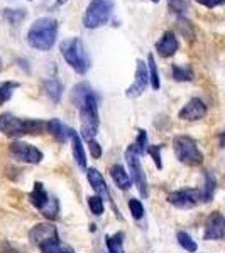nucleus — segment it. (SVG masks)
<instances>
[{"label":"nucleus","instance_id":"nucleus-5","mask_svg":"<svg viewBox=\"0 0 225 253\" xmlns=\"http://www.w3.org/2000/svg\"><path fill=\"white\" fill-rule=\"evenodd\" d=\"M113 0H92L88 3L83 15V26L87 29H98L104 24H107L113 12Z\"/></svg>","mask_w":225,"mask_h":253},{"label":"nucleus","instance_id":"nucleus-17","mask_svg":"<svg viewBox=\"0 0 225 253\" xmlns=\"http://www.w3.org/2000/svg\"><path fill=\"white\" fill-rule=\"evenodd\" d=\"M46 126H48V132L51 133L58 142H66L69 135H71V130H73L64 125L61 120H58V118H51L49 122H46Z\"/></svg>","mask_w":225,"mask_h":253},{"label":"nucleus","instance_id":"nucleus-18","mask_svg":"<svg viewBox=\"0 0 225 253\" xmlns=\"http://www.w3.org/2000/svg\"><path fill=\"white\" fill-rule=\"evenodd\" d=\"M69 140H71V147H73V157H75L76 164H78L81 169H87V154H85L83 144H81V137L75 130H71V135H69Z\"/></svg>","mask_w":225,"mask_h":253},{"label":"nucleus","instance_id":"nucleus-14","mask_svg":"<svg viewBox=\"0 0 225 253\" xmlns=\"http://www.w3.org/2000/svg\"><path fill=\"white\" fill-rule=\"evenodd\" d=\"M53 238H58V230H56L55 224L41 223V224L32 226L29 231V240L34 245H38V247L41 243L48 242V240H53Z\"/></svg>","mask_w":225,"mask_h":253},{"label":"nucleus","instance_id":"nucleus-13","mask_svg":"<svg viewBox=\"0 0 225 253\" xmlns=\"http://www.w3.org/2000/svg\"><path fill=\"white\" fill-rule=\"evenodd\" d=\"M205 115H207V105L200 98H191L178 113V117L181 120H188V122L202 120V118H205Z\"/></svg>","mask_w":225,"mask_h":253},{"label":"nucleus","instance_id":"nucleus-22","mask_svg":"<svg viewBox=\"0 0 225 253\" xmlns=\"http://www.w3.org/2000/svg\"><path fill=\"white\" fill-rule=\"evenodd\" d=\"M147 68H149V84H151V88L153 89H158L161 88V81H159V71H158V64H156V59H154V56L153 54H149L147 56V64H146Z\"/></svg>","mask_w":225,"mask_h":253},{"label":"nucleus","instance_id":"nucleus-8","mask_svg":"<svg viewBox=\"0 0 225 253\" xmlns=\"http://www.w3.org/2000/svg\"><path fill=\"white\" fill-rule=\"evenodd\" d=\"M125 159H127V166H129V170H130V175H129L130 181L136 182L141 196L147 198V194H149V191H147V179H146L144 170H142V167H141L139 156L129 147V149L125 150Z\"/></svg>","mask_w":225,"mask_h":253},{"label":"nucleus","instance_id":"nucleus-19","mask_svg":"<svg viewBox=\"0 0 225 253\" xmlns=\"http://www.w3.org/2000/svg\"><path fill=\"white\" fill-rule=\"evenodd\" d=\"M110 175H112L113 182H115V186L120 191H127L130 187V177H129L127 170H125L120 164L110 167Z\"/></svg>","mask_w":225,"mask_h":253},{"label":"nucleus","instance_id":"nucleus-35","mask_svg":"<svg viewBox=\"0 0 225 253\" xmlns=\"http://www.w3.org/2000/svg\"><path fill=\"white\" fill-rule=\"evenodd\" d=\"M195 2H198L200 5L207 7V9H215V7L224 5L225 0H195Z\"/></svg>","mask_w":225,"mask_h":253},{"label":"nucleus","instance_id":"nucleus-30","mask_svg":"<svg viewBox=\"0 0 225 253\" xmlns=\"http://www.w3.org/2000/svg\"><path fill=\"white\" fill-rule=\"evenodd\" d=\"M168 7H169V10L173 12L174 15H178V17H183L188 10L185 0H168Z\"/></svg>","mask_w":225,"mask_h":253},{"label":"nucleus","instance_id":"nucleus-12","mask_svg":"<svg viewBox=\"0 0 225 253\" xmlns=\"http://www.w3.org/2000/svg\"><path fill=\"white\" fill-rule=\"evenodd\" d=\"M225 235V218L220 211H214L205 221V240H222Z\"/></svg>","mask_w":225,"mask_h":253},{"label":"nucleus","instance_id":"nucleus-10","mask_svg":"<svg viewBox=\"0 0 225 253\" xmlns=\"http://www.w3.org/2000/svg\"><path fill=\"white\" fill-rule=\"evenodd\" d=\"M10 154L20 162H27V164H39L43 161V152L38 147L27 144V142L15 140L10 144Z\"/></svg>","mask_w":225,"mask_h":253},{"label":"nucleus","instance_id":"nucleus-4","mask_svg":"<svg viewBox=\"0 0 225 253\" xmlns=\"http://www.w3.org/2000/svg\"><path fill=\"white\" fill-rule=\"evenodd\" d=\"M59 49H61V54H63L64 61H66L76 73L85 75V73L88 71L90 58H88V52H87V49H85L80 38L64 39L63 42H61Z\"/></svg>","mask_w":225,"mask_h":253},{"label":"nucleus","instance_id":"nucleus-24","mask_svg":"<svg viewBox=\"0 0 225 253\" xmlns=\"http://www.w3.org/2000/svg\"><path fill=\"white\" fill-rule=\"evenodd\" d=\"M20 86L19 83H15V81H3V83H0V105H3L5 101H9L12 95H14V91Z\"/></svg>","mask_w":225,"mask_h":253},{"label":"nucleus","instance_id":"nucleus-37","mask_svg":"<svg viewBox=\"0 0 225 253\" xmlns=\"http://www.w3.org/2000/svg\"><path fill=\"white\" fill-rule=\"evenodd\" d=\"M0 69H2V59H0Z\"/></svg>","mask_w":225,"mask_h":253},{"label":"nucleus","instance_id":"nucleus-33","mask_svg":"<svg viewBox=\"0 0 225 253\" xmlns=\"http://www.w3.org/2000/svg\"><path fill=\"white\" fill-rule=\"evenodd\" d=\"M161 149L163 145H153V147H147V154L154 159V164L158 166V169L163 167V162H161Z\"/></svg>","mask_w":225,"mask_h":253},{"label":"nucleus","instance_id":"nucleus-23","mask_svg":"<svg viewBox=\"0 0 225 253\" xmlns=\"http://www.w3.org/2000/svg\"><path fill=\"white\" fill-rule=\"evenodd\" d=\"M124 233L118 231L115 235H109L107 236V248L109 253H125L124 250Z\"/></svg>","mask_w":225,"mask_h":253},{"label":"nucleus","instance_id":"nucleus-3","mask_svg":"<svg viewBox=\"0 0 225 253\" xmlns=\"http://www.w3.org/2000/svg\"><path fill=\"white\" fill-rule=\"evenodd\" d=\"M0 130L9 137H22V135H41L48 132L46 122L41 120H22L10 113L0 115Z\"/></svg>","mask_w":225,"mask_h":253},{"label":"nucleus","instance_id":"nucleus-28","mask_svg":"<svg viewBox=\"0 0 225 253\" xmlns=\"http://www.w3.org/2000/svg\"><path fill=\"white\" fill-rule=\"evenodd\" d=\"M3 17L9 20V24H12V26H17L20 20L27 17V12L24 9H7L3 12Z\"/></svg>","mask_w":225,"mask_h":253},{"label":"nucleus","instance_id":"nucleus-15","mask_svg":"<svg viewBox=\"0 0 225 253\" xmlns=\"http://www.w3.org/2000/svg\"><path fill=\"white\" fill-rule=\"evenodd\" d=\"M178 47H179L178 39L171 31L165 32L163 38L156 42V51L159 56H163V58H171V56L178 51Z\"/></svg>","mask_w":225,"mask_h":253},{"label":"nucleus","instance_id":"nucleus-20","mask_svg":"<svg viewBox=\"0 0 225 253\" xmlns=\"http://www.w3.org/2000/svg\"><path fill=\"white\" fill-rule=\"evenodd\" d=\"M39 250L43 253H75V250H73L69 245L59 242V236L58 238H53V240H48V242L41 243Z\"/></svg>","mask_w":225,"mask_h":253},{"label":"nucleus","instance_id":"nucleus-26","mask_svg":"<svg viewBox=\"0 0 225 253\" xmlns=\"http://www.w3.org/2000/svg\"><path fill=\"white\" fill-rule=\"evenodd\" d=\"M173 78L176 81H191L195 78L191 68L179 66V64H173Z\"/></svg>","mask_w":225,"mask_h":253},{"label":"nucleus","instance_id":"nucleus-6","mask_svg":"<svg viewBox=\"0 0 225 253\" xmlns=\"http://www.w3.org/2000/svg\"><path fill=\"white\" fill-rule=\"evenodd\" d=\"M173 149H174V156L181 164L196 167L203 162V154L198 149L195 138L188 137V135H178L173 140Z\"/></svg>","mask_w":225,"mask_h":253},{"label":"nucleus","instance_id":"nucleus-34","mask_svg":"<svg viewBox=\"0 0 225 253\" xmlns=\"http://www.w3.org/2000/svg\"><path fill=\"white\" fill-rule=\"evenodd\" d=\"M88 145H90V154H92L93 159H100L102 156V147L100 144L93 138V140H88Z\"/></svg>","mask_w":225,"mask_h":253},{"label":"nucleus","instance_id":"nucleus-27","mask_svg":"<svg viewBox=\"0 0 225 253\" xmlns=\"http://www.w3.org/2000/svg\"><path fill=\"white\" fill-rule=\"evenodd\" d=\"M215 186H217V181L212 174H205V189L202 191V198H203V203H208L212 201L214 198V193H215Z\"/></svg>","mask_w":225,"mask_h":253},{"label":"nucleus","instance_id":"nucleus-16","mask_svg":"<svg viewBox=\"0 0 225 253\" xmlns=\"http://www.w3.org/2000/svg\"><path fill=\"white\" fill-rule=\"evenodd\" d=\"M87 179H88L90 186L93 187V191L97 193L98 198H102V199H110L109 187H107V184H105L104 175L98 172L97 169H93V167H92V169H88V170H87Z\"/></svg>","mask_w":225,"mask_h":253},{"label":"nucleus","instance_id":"nucleus-7","mask_svg":"<svg viewBox=\"0 0 225 253\" xmlns=\"http://www.w3.org/2000/svg\"><path fill=\"white\" fill-rule=\"evenodd\" d=\"M29 201H31V205L34 208H38L48 219H55L56 216H58V211H59L58 201L46 193L43 182H36L34 184V189H32V193L29 194Z\"/></svg>","mask_w":225,"mask_h":253},{"label":"nucleus","instance_id":"nucleus-36","mask_svg":"<svg viewBox=\"0 0 225 253\" xmlns=\"http://www.w3.org/2000/svg\"><path fill=\"white\" fill-rule=\"evenodd\" d=\"M56 2H58V3H59V5H63V3H66V2H68V0H56Z\"/></svg>","mask_w":225,"mask_h":253},{"label":"nucleus","instance_id":"nucleus-25","mask_svg":"<svg viewBox=\"0 0 225 253\" xmlns=\"http://www.w3.org/2000/svg\"><path fill=\"white\" fill-rule=\"evenodd\" d=\"M129 147L137 154L139 157L144 156V154L147 152V133H146V130H139L136 142H134L132 145H129Z\"/></svg>","mask_w":225,"mask_h":253},{"label":"nucleus","instance_id":"nucleus-9","mask_svg":"<svg viewBox=\"0 0 225 253\" xmlns=\"http://www.w3.org/2000/svg\"><path fill=\"white\" fill-rule=\"evenodd\" d=\"M168 201H169V205L176 206L179 210H190L198 203H203V198L202 191L198 189H179L168 196Z\"/></svg>","mask_w":225,"mask_h":253},{"label":"nucleus","instance_id":"nucleus-21","mask_svg":"<svg viewBox=\"0 0 225 253\" xmlns=\"http://www.w3.org/2000/svg\"><path fill=\"white\" fill-rule=\"evenodd\" d=\"M43 88H44V91H46V95L51 98V100L55 101V103H58L61 95H63V84H61L58 80L51 78V80L44 81Z\"/></svg>","mask_w":225,"mask_h":253},{"label":"nucleus","instance_id":"nucleus-38","mask_svg":"<svg viewBox=\"0 0 225 253\" xmlns=\"http://www.w3.org/2000/svg\"><path fill=\"white\" fill-rule=\"evenodd\" d=\"M153 2H159V0H153Z\"/></svg>","mask_w":225,"mask_h":253},{"label":"nucleus","instance_id":"nucleus-2","mask_svg":"<svg viewBox=\"0 0 225 253\" xmlns=\"http://www.w3.org/2000/svg\"><path fill=\"white\" fill-rule=\"evenodd\" d=\"M58 38V20L53 17H41L27 31V42L38 51H49Z\"/></svg>","mask_w":225,"mask_h":253},{"label":"nucleus","instance_id":"nucleus-29","mask_svg":"<svg viewBox=\"0 0 225 253\" xmlns=\"http://www.w3.org/2000/svg\"><path fill=\"white\" fill-rule=\"evenodd\" d=\"M176 238H178V243L181 245V247L185 248L186 252L195 253L196 250H198V247H196L195 240H191V236L188 235V233H185V231H178Z\"/></svg>","mask_w":225,"mask_h":253},{"label":"nucleus","instance_id":"nucleus-1","mask_svg":"<svg viewBox=\"0 0 225 253\" xmlns=\"http://www.w3.org/2000/svg\"><path fill=\"white\" fill-rule=\"evenodd\" d=\"M73 101L80 110L81 137L85 140H93L97 137L100 117H98V96L88 83H80L73 88Z\"/></svg>","mask_w":225,"mask_h":253},{"label":"nucleus","instance_id":"nucleus-11","mask_svg":"<svg viewBox=\"0 0 225 253\" xmlns=\"http://www.w3.org/2000/svg\"><path fill=\"white\" fill-rule=\"evenodd\" d=\"M147 86H149V73H147V66L142 59H137L136 63V78H134V83L130 84L125 91V96L127 98H137L141 96L142 93L146 91Z\"/></svg>","mask_w":225,"mask_h":253},{"label":"nucleus","instance_id":"nucleus-32","mask_svg":"<svg viewBox=\"0 0 225 253\" xmlns=\"http://www.w3.org/2000/svg\"><path fill=\"white\" fill-rule=\"evenodd\" d=\"M129 210L132 216L136 219H141L142 216H144V206H142V203L139 201V199H130L129 201Z\"/></svg>","mask_w":225,"mask_h":253},{"label":"nucleus","instance_id":"nucleus-31","mask_svg":"<svg viewBox=\"0 0 225 253\" xmlns=\"http://www.w3.org/2000/svg\"><path fill=\"white\" fill-rule=\"evenodd\" d=\"M88 206L95 216H100L104 213V199L98 198V196H88Z\"/></svg>","mask_w":225,"mask_h":253}]
</instances>
